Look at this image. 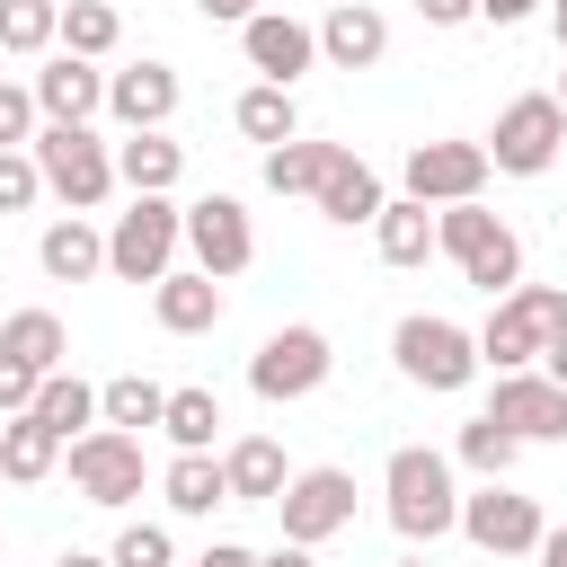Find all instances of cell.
Segmentation results:
<instances>
[{
  "label": "cell",
  "mask_w": 567,
  "mask_h": 567,
  "mask_svg": "<svg viewBox=\"0 0 567 567\" xmlns=\"http://www.w3.org/2000/svg\"><path fill=\"white\" fill-rule=\"evenodd\" d=\"M434 239H443V257L461 266V284H478L487 301H505V292L523 284V239H514L487 204H443V213H434Z\"/></svg>",
  "instance_id": "6da1fadb"
},
{
  "label": "cell",
  "mask_w": 567,
  "mask_h": 567,
  "mask_svg": "<svg viewBox=\"0 0 567 567\" xmlns=\"http://www.w3.org/2000/svg\"><path fill=\"white\" fill-rule=\"evenodd\" d=\"M381 487H390V523H399V540H443V532L461 523L452 461H443V452H425V443H399V452H390V470H381Z\"/></svg>",
  "instance_id": "7a4b0ae2"
},
{
  "label": "cell",
  "mask_w": 567,
  "mask_h": 567,
  "mask_svg": "<svg viewBox=\"0 0 567 567\" xmlns=\"http://www.w3.org/2000/svg\"><path fill=\"white\" fill-rule=\"evenodd\" d=\"M558 328H567V292H558V284H514V292L487 310V328H478V363H496V372H532V363L549 354Z\"/></svg>",
  "instance_id": "3957f363"
},
{
  "label": "cell",
  "mask_w": 567,
  "mask_h": 567,
  "mask_svg": "<svg viewBox=\"0 0 567 567\" xmlns=\"http://www.w3.org/2000/svg\"><path fill=\"white\" fill-rule=\"evenodd\" d=\"M35 168H44V186H53L71 213H97V204L115 195V151H106L89 124H44V133H35Z\"/></svg>",
  "instance_id": "277c9868"
},
{
  "label": "cell",
  "mask_w": 567,
  "mask_h": 567,
  "mask_svg": "<svg viewBox=\"0 0 567 567\" xmlns=\"http://www.w3.org/2000/svg\"><path fill=\"white\" fill-rule=\"evenodd\" d=\"M177 239H186V204L133 195V213H115V230H106V266H115L124 284H159V275H177V266H168Z\"/></svg>",
  "instance_id": "5b68a950"
},
{
  "label": "cell",
  "mask_w": 567,
  "mask_h": 567,
  "mask_svg": "<svg viewBox=\"0 0 567 567\" xmlns=\"http://www.w3.org/2000/svg\"><path fill=\"white\" fill-rule=\"evenodd\" d=\"M390 354H399V372H408L416 390H470V381H478V337L452 328V319H434V310L399 319Z\"/></svg>",
  "instance_id": "8992f818"
},
{
  "label": "cell",
  "mask_w": 567,
  "mask_h": 567,
  "mask_svg": "<svg viewBox=\"0 0 567 567\" xmlns=\"http://www.w3.org/2000/svg\"><path fill=\"white\" fill-rule=\"evenodd\" d=\"M558 151H567V106H558V97H540V89H532V97H514V106L496 115V133H487V159H496L505 177H540Z\"/></svg>",
  "instance_id": "52a82bcc"
},
{
  "label": "cell",
  "mask_w": 567,
  "mask_h": 567,
  "mask_svg": "<svg viewBox=\"0 0 567 567\" xmlns=\"http://www.w3.org/2000/svg\"><path fill=\"white\" fill-rule=\"evenodd\" d=\"M328 372H337V346H328L319 328H275V337L248 354V390L275 399V408H284V399H310Z\"/></svg>",
  "instance_id": "ba28073f"
},
{
  "label": "cell",
  "mask_w": 567,
  "mask_h": 567,
  "mask_svg": "<svg viewBox=\"0 0 567 567\" xmlns=\"http://www.w3.org/2000/svg\"><path fill=\"white\" fill-rule=\"evenodd\" d=\"M461 532L487 549V558H532L540 540H549V523H540V505L532 496H514L505 478H487L478 496H461Z\"/></svg>",
  "instance_id": "9c48e42d"
},
{
  "label": "cell",
  "mask_w": 567,
  "mask_h": 567,
  "mask_svg": "<svg viewBox=\"0 0 567 567\" xmlns=\"http://www.w3.org/2000/svg\"><path fill=\"white\" fill-rule=\"evenodd\" d=\"M71 487L89 505H133L142 496V434H115V425H89L71 443Z\"/></svg>",
  "instance_id": "30bf717a"
},
{
  "label": "cell",
  "mask_w": 567,
  "mask_h": 567,
  "mask_svg": "<svg viewBox=\"0 0 567 567\" xmlns=\"http://www.w3.org/2000/svg\"><path fill=\"white\" fill-rule=\"evenodd\" d=\"M487 168H496V159H487V142H416L399 177H408V195H416V204H478Z\"/></svg>",
  "instance_id": "8fae6325"
},
{
  "label": "cell",
  "mask_w": 567,
  "mask_h": 567,
  "mask_svg": "<svg viewBox=\"0 0 567 567\" xmlns=\"http://www.w3.org/2000/svg\"><path fill=\"white\" fill-rule=\"evenodd\" d=\"M186 248H195V266H204L213 284L248 275V257H257L248 204H239V195H204V204H186Z\"/></svg>",
  "instance_id": "7c38bea8"
},
{
  "label": "cell",
  "mask_w": 567,
  "mask_h": 567,
  "mask_svg": "<svg viewBox=\"0 0 567 567\" xmlns=\"http://www.w3.org/2000/svg\"><path fill=\"white\" fill-rule=\"evenodd\" d=\"M275 514H284V540L319 549L328 532L354 523V478H346V470H292V487L275 496Z\"/></svg>",
  "instance_id": "4fadbf2b"
},
{
  "label": "cell",
  "mask_w": 567,
  "mask_h": 567,
  "mask_svg": "<svg viewBox=\"0 0 567 567\" xmlns=\"http://www.w3.org/2000/svg\"><path fill=\"white\" fill-rule=\"evenodd\" d=\"M514 443H567V390L549 372H496V408H487Z\"/></svg>",
  "instance_id": "5bb4252c"
},
{
  "label": "cell",
  "mask_w": 567,
  "mask_h": 567,
  "mask_svg": "<svg viewBox=\"0 0 567 567\" xmlns=\"http://www.w3.org/2000/svg\"><path fill=\"white\" fill-rule=\"evenodd\" d=\"M239 53H248V71H266L275 89H292V80L319 62V27H301L292 9H257V18L239 27Z\"/></svg>",
  "instance_id": "9a60e30c"
},
{
  "label": "cell",
  "mask_w": 567,
  "mask_h": 567,
  "mask_svg": "<svg viewBox=\"0 0 567 567\" xmlns=\"http://www.w3.org/2000/svg\"><path fill=\"white\" fill-rule=\"evenodd\" d=\"M390 53V18L372 9V0H337L328 18H319V62H337V71H372Z\"/></svg>",
  "instance_id": "2e32d148"
},
{
  "label": "cell",
  "mask_w": 567,
  "mask_h": 567,
  "mask_svg": "<svg viewBox=\"0 0 567 567\" xmlns=\"http://www.w3.org/2000/svg\"><path fill=\"white\" fill-rule=\"evenodd\" d=\"M97 106H106V71H97V62L53 53V62L35 71V115H44V124H89Z\"/></svg>",
  "instance_id": "e0dca14e"
},
{
  "label": "cell",
  "mask_w": 567,
  "mask_h": 567,
  "mask_svg": "<svg viewBox=\"0 0 567 567\" xmlns=\"http://www.w3.org/2000/svg\"><path fill=\"white\" fill-rule=\"evenodd\" d=\"M106 106H115L124 133H159V124L177 115V71H168V62H133V71H115V80H106Z\"/></svg>",
  "instance_id": "ac0fdd59"
},
{
  "label": "cell",
  "mask_w": 567,
  "mask_h": 567,
  "mask_svg": "<svg viewBox=\"0 0 567 567\" xmlns=\"http://www.w3.org/2000/svg\"><path fill=\"white\" fill-rule=\"evenodd\" d=\"M151 310H159V328H168V337H204V328H221V284H213L204 266L159 275V284H151Z\"/></svg>",
  "instance_id": "d6986e66"
},
{
  "label": "cell",
  "mask_w": 567,
  "mask_h": 567,
  "mask_svg": "<svg viewBox=\"0 0 567 567\" xmlns=\"http://www.w3.org/2000/svg\"><path fill=\"white\" fill-rule=\"evenodd\" d=\"M115 177H124L133 195H168V186L186 177V142H168V133H124V142H115Z\"/></svg>",
  "instance_id": "ffe728a7"
},
{
  "label": "cell",
  "mask_w": 567,
  "mask_h": 567,
  "mask_svg": "<svg viewBox=\"0 0 567 567\" xmlns=\"http://www.w3.org/2000/svg\"><path fill=\"white\" fill-rule=\"evenodd\" d=\"M0 354H9V363H27L35 381H53V372H62V354H71V337H62V319H53V310H9V319H0Z\"/></svg>",
  "instance_id": "44dd1931"
},
{
  "label": "cell",
  "mask_w": 567,
  "mask_h": 567,
  "mask_svg": "<svg viewBox=\"0 0 567 567\" xmlns=\"http://www.w3.org/2000/svg\"><path fill=\"white\" fill-rule=\"evenodd\" d=\"M221 470H230V505H275V496L292 487V470H284V443H266V434L230 443V452H221Z\"/></svg>",
  "instance_id": "7402d4cb"
},
{
  "label": "cell",
  "mask_w": 567,
  "mask_h": 567,
  "mask_svg": "<svg viewBox=\"0 0 567 567\" xmlns=\"http://www.w3.org/2000/svg\"><path fill=\"white\" fill-rule=\"evenodd\" d=\"M310 204H319L328 221H346V230H354V221H381V204H390V195H381V177H372L354 151H337V168H328V186H319Z\"/></svg>",
  "instance_id": "603a6c76"
},
{
  "label": "cell",
  "mask_w": 567,
  "mask_h": 567,
  "mask_svg": "<svg viewBox=\"0 0 567 567\" xmlns=\"http://www.w3.org/2000/svg\"><path fill=\"white\" fill-rule=\"evenodd\" d=\"M372 239H381V257L390 266H425L443 239H434V204H416V195H399V204H381V221H372Z\"/></svg>",
  "instance_id": "cb8c5ba5"
},
{
  "label": "cell",
  "mask_w": 567,
  "mask_h": 567,
  "mask_svg": "<svg viewBox=\"0 0 567 567\" xmlns=\"http://www.w3.org/2000/svg\"><path fill=\"white\" fill-rule=\"evenodd\" d=\"M35 266H44L53 284H89V275L106 266V239H97V230H89V221L71 213V221H53V230L35 239Z\"/></svg>",
  "instance_id": "d4e9b609"
},
{
  "label": "cell",
  "mask_w": 567,
  "mask_h": 567,
  "mask_svg": "<svg viewBox=\"0 0 567 567\" xmlns=\"http://www.w3.org/2000/svg\"><path fill=\"white\" fill-rule=\"evenodd\" d=\"M159 496H168L177 514H213V505H230V470H221L213 452H177V461L159 470Z\"/></svg>",
  "instance_id": "484cf974"
},
{
  "label": "cell",
  "mask_w": 567,
  "mask_h": 567,
  "mask_svg": "<svg viewBox=\"0 0 567 567\" xmlns=\"http://www.w3.org/2000/svg\"><path fill=\"white\" fill-rule=\"evenodd\" d=\"M230 124L248 133V142H266V151H284V142H301V106H292V89H275V80H257L239 106H230Z\"/></svg>",
  "instance_id": "4316f807"
},
{
  "label": "cell",
  "mask_w": 567,
  "mask_h": 567,
  "mask_svg": "<svg viewBox=\"0 0 567 567\" xmlns=\"http://www.w3.org/2000/svg\"><path fill=\"white\" fill-rule=\"evenodd\" d=\"M53 461H62V434L53 425H35V416H9L0 425V478L35 487V478H53Z\"/></svg>",
  "instance_id": "83f0119b"
},
{
  "label": "cell",
  "mask_w": 567,
  "mask_h": 567,
  "mask_svg": "<svg viewBox=\"0 0 567 567\" xmlns=\"http://www.w3.org/2000/svg\"><path fill=\"white\" fill-rule=\"evenodd\" d=\"M97 416H106L115 434H151V425L168 416V390H159V381H142V372H124V381H106V390H97Z\"/></svg>",
  "instance_id": "f1b7e54d"
},
{
  "label": "cell",
  "mask_w": 567,
  "mask_h": 567,
  "mask_svg": "<svg viewBox=\"0 0 567 567\" xmlns=\"http://www.w3.org/2000/svg\"><path fill=\"white\" fill-rule=\"evenodd\" d=\"M328 168H337V142H284V151H266V186L275 195H319Z\"/></svg>",
  "instance_id": "f546056e"
},
{
  "label": "cell",
  "mask_w": 567,
  "mask_h": 567,
  "mask_svg": "<svg viewBox=\"0 0 567 567\" xmlns=\"http://www.w3.org/2000/svg\"><path fill=\"white\" fill-rule=\"evenodd\" d=\"M27 416H35V425H53L62 443H80V425L97 416V390H89L80 372H53V381L35 390V408H27Z\"/></svg>",
  "instance_id": "4dcf8cb0"
},
{
  "label": "cell",
  "mask_w": 567,
  "mask_h": 567,
  "mask_svg": "<svg viewBox=\"0 0 567 567\" xmlns=\"http://www.w3.org/2000/svg\"><path fill=\"white\" fill-rule=\"evenodd\" d=\"M115 0H62V53H80V62H97V53H115Z\"/></svg>",
  "instance_id": "1f68e13d"
},
{
  "label": "cell",
  "mask_w": 567,
  "mask_h": 567,
  "mask_svg": "<svg viewBox=\"0 0 567 567\" xmlns=\"http://www.w3.org/2000/svg\"><path fill=\"white\" fill-rule=\"evenodd\" d=\"M213 425H221V399H213V390H168L159 434H168L177 452H213Z\"/></svg>",
  "instance_id": "d6a6232c"
},
{
  "label": "cell",
  "mask_w": 567,
  "mask_h": 567,
  "mask_svg": "<svg viewBox=\"0 0 567 567\" xmlns=\"http://www.w3.org/2000/svg\"><path fill=\"white\" fill-rule=\"evenodd\" d=\"M62 35V0H0V53H44Z\"/></svg>",
  "instance_id": "836d02e7"
},
{
  "label": "cell",
  "mask_w": 567,
  "mask_h": 567,
  "mask_svg": "<svg viewBox=\"0 0 567 567\" xmlns=\"http://www.w3.org/2000/svg\"><path fill=\"white\" fill-rule=\"evenodd\" d=\"M514 452H523V443H514L496 416H470V425H461V461H470L478 478H505V470H514Z\"/></svg>",
  "instance_id": "e575fe53"
},
{
  "label": "cell",
  "mask_w": 567,
  "mask_h": 567,
  "mask_svg": "<svg viewBox=\"0 0 567 567\" xmlns=\"http://www.w3.org/2000/svg\"><path fill=\"white\" fill-rule=\"evenodd\" d=\"M106 558L115 567H177V540H168V523H124Z\"/></svg>",
  "instance_id": "d590c367"
},
{
  "label": "cell",
  "mask_w": 567,
  "mask_h": 567,
  "mask_svg": "<svg viewBox=\"0 0 567 567\" xmlns=\"http://www.w3.org/2000/svg\"><path fill=\"white\" fill-rule=\"evenodd\" d=\"M44 195V168H35V151H0V213H27Z\"/></svg>",
  "instance_id": "8d00e7d4"
},
{
  "label": "cell",
  "mask_w": 567,
  "mask_h": 567,
  "mask_svg": "<svg viewBox=\"0 0 567 567\" xmlns=\"http://www.w3.org/2000/svg\"><path fill=\"white\" fill-rule=\"evenodd\" d=\"M18 142H35V89L0 80V151H18Z\"/></svg>",
  "instance_id": "74e56055"
},
{
  "label": "cell",
  "mask_w": 567,
  "mask_h": 567,
  "mask_svg": "<svg viewBox=\"0 0 567 567\" xmlns=\"http://www.w3.org/2000/svg\"><path fill=\"white\" fill-rule=\"evenodd\" d=\"M35 390H44V381H35L27 363H9V354H0V416H27V408H35Z\"/></svg>",
  "instance_id": "f35d334b"
},
{
  "label": "cell",
  "mask_w": 567,
  "mask_h": 567,
  "mask_svg": "<svg viewBox=\"0 0 567 567\" xmlns=\"http://www.w3.org/2000/svg\"><path fill=\"white\" fill-rule=\"evenodd\" d=\"M416 18L425 27H461V18H478V0H416Z\"/></svg>",
  "instance_id": "ab89813d"
},
{
  "label": "cell",
  "mask_w": 567,
  "mask_h": 567,
  "mask_svg": "<svg viewBox=\"0 0 567 567\" xmlns=\"http://www.w3.org/2000/svg\"><path fill=\"white\" fill-rule=\"evenodd\" d=\"M540 0H478V18H496V27H523Z\"/></svg>",
  "instance_id": "60d3db41"
},
{
  "label": "cell",
  "mask_w": 567,
  "mask_h": 567,
  "mask_svg": "<svg viewBox=\"0 0 567 567\" xmlns=\"http://www.w3.org/2000/svg\"><path fill=\"white\" fill-rule=\"evenodd\" d=\"M195 567H257V558H248V549H239V540H213V549H204V558H195Z\"/></svg>",
  "instance_id": "b9f144b4"
},
{
  "label": "cell",
  "mask_w": 567,
  "mask_h": 567,
  "mask_svg": "<svg viewBox=\"0 0 567 567\" xmlns=\"http://www.w3.org/2000/svg\"><path fill=\"white\" fill-rule=\"evenodd\" d=\"M195 9H204V18H239V27H248V18L266 9V0H195Z\"/></svg>",
  "instance_id": "7bdbcfd3"
},
{
  "label": "cell",
  "mask_w": 567,
  "mask_h": 567,
  "mask_svg": "<svg viewBox=\"0 0 567 567\" xmlns=\"http://www.w3.org/2000/svg\"><path fill=\"white\" fill-rule=\"evenodd\" d=\"M257 567H319V558H310L301 540H284V549H275V558H257Z\"/></svg>",
  "instance_id": "ee69618b"
},
{
  "label": "cell",
  "mask_w": 567,
  "mask_h": 567,
  "mask_svg": "<svg viewBox=\"0 0 567 567\" xmlns=\"http://www.w3.org/2000/svg\"><path fill=\"white\" fill-rule=\"evenodd\" d=\"M540 363H549V381H558V390H567V328H558V337H549V354H540Z\"/></svg>",
  "instance_id": "f6af8a7d"
},
{
  "label": "cell",
  "mask_w": 567,
  "mask_h": 567,
  "mask_svg": "<svg viewBox=\"0 0 567 567\" xmlns=\"http://www.w3.org/2000/svg\"><path fill=\"white\" fill-rule=\"evenodd\" d=\"M532 558H540V567H567V523H558V532H549V540H540Z\"/></svg>",
  "instance_id": "bcb514c9"
},
{
  "label": "cell",
  "mask_w": 567,
  "mask_h": 567,
  "mask_svg": "<svg viewBox=\"0 0 567 567\" xmlns=\"http://www.w3.org/2000/svg\"><path fill=\"white\" fill-rule=\"evenodd\" d=\"M53 567H115V558H89V549H62Z\"/></svg>",
  "instance_id": "7dc6e473"
},
{
  "label": "cell",
  "mask_w": 567,
  "mask_h": 567,
  "mask_svg": "<svg viewBox=\"0 0 567 567\" xmlns=\"http://www.w3.org/2000/svg\"><path fill=\"white\" fill-rule=\"evenodd\" d=\"M549 27H558V53H567V0H549Z\"/></svg>",
  "instance_id": "c3c4849f"
},
{
  "label": "cell",
  "mask_w": 567,
  "mask_h": 567,
  "mask_svg": "<svg viewBox=\"0 0 567 567\" xmlns=\"http://www.w3.org/2000/svg\"><path fill=\"white\" fill-rule=\"evenodd\" d=\"M399 567H434V558H399Z\"/></svg>",
  "instance_id": "681fc988"
},
{
  "label": "cell",
  "mask_w": 567,
  "mask_h": 567,
  "mask_svg": "<svg viewBox=\"0 0 567 567\" xmlns=\"http://www.w3.org/2000/svg\"><path fill=\"white\" fill-rule=\"evenodd\" d=\"M558 106H567V71H558Z\"/></svg>",
  "instance_id": "f907efd6"
}]
</instances>
